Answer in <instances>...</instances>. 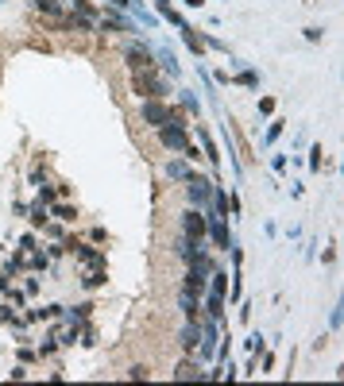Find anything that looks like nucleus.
Listing matches in <instances>:
<instances>
[{
  "label": "nucleus",
  "mask_w": 344,
  "mask_h": 386,
  "mask_svg": "<svg viewBox=\"0 0 344 386\" xmlns=\"http://www.w3.org/2000/svg\"><path fill=\"white\" fill-rule=\"evenodd\" d=\"M186 348H197V329H186V340H182Z\"/></svg>",
  "instance_id": "7"
},
{
  "label": "nucleus",
  "mask_w": 344,
  "mask_h": 386,
  "mask_svg": "<svg viewBox=\"0 0 344 386\" xmlns=\"http://www.w3.org/2000/svg\"><path fill=\"white\" fill-rule=\"evenodd\" d=\"M128 62H132L135 70H147V66H151V55H147L143 47H132V51H128Z\"/></svg>",
  "instance_id": "4"
},
{
  "label": "nucleus",
  "mask_w": 344,
  "mask_h": 386,
  "mask_svg": "<svg viewBox=\"0 0 344 386\" xmlns=\"http://www.w3.org/2000/svg\"><path fill=\"white\" fill-rule=\"evenodd\" d=\"M163 143H167V147H174V151H186V147H190L182 128H163Z\"/></svg>",
  "instance_id": "2"
},
{
  "label": "nucleus",
  "mask_w": 344,
  "mask_h": 386,
  "mask_svg": "<svg viewBox=\"0 0 344 386\" xmlns=\"http://www.w3.org/2000/svg\"><path fill=\"white\" fill-rule=\"evenodd\" d=\"M197 375H201V371H197L193 363H182V367H178V379H197Z\"/></svg>",
  "instance_id": "6"
},
{
  "label": "nucleus",
  "mask_w": 344,
  "mask_h": 386,
  "mask_svg": "<svg viewBox=\"0 0 344 386\" xmlns=\"http://www.w3.org/2000/svg\"><path fill=\"white\" fill-rule=\"evenodd\" d=\"M186 236H190V239H201V236H205V217L186 213Z\"/></svg>",
  "instance_id": "3"
},
{
  "label": "nucleus",
  "mask_w": 344,
  "mask_h": 386,
  "mask_svg": "<svg viewBox=\"0 0 344 386\" xmlns=\"http://www.w3.org/2000/svg\"><path fill=\"white\" fill-rule=\"evenodd\" d=\"M135 89H139V93H147V97H163V81H155L147 70L135 77Z\"/></svg>",
  "instance_id": "1"
},
{
  "label": "nucleus",
  "mask_w": 344,
  "mask_h": 386,
  "mask_svg": "<svg viewBox=\"0 0 344 386\" xmlns=\"http://www.w3.org/2000/svg\"><path fill=\"white\" fill-rule=\"evenodd\" d=\"M143 116H147V120H155V124H159V120H167L163 105H147V109H143Z\"/></svg>",
  "instance_id": "5"
},
{
  "label": "nucleus",
  "mask_w": 344,
  "mask_h": 386,
  "mask_svg": "<svg viewBox=\"0 0 344 386\" xmlns=\"http://www.w3.org/2000/svg\"><path fill=\"white\" fill-rule=\"evenodd\" d=\"M39 8H43V12H58V4H55V0H39Z\"/></svg>",
  "instance_id": "8"
}]
</instances>
